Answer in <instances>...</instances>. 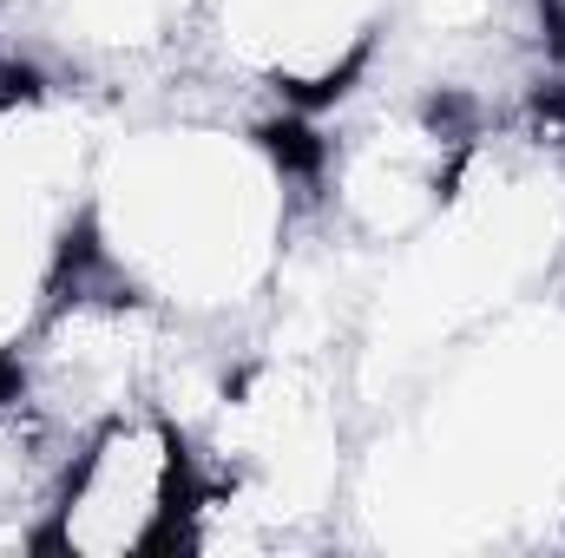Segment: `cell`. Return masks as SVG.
<instances>
[{
  "instance_id": "obj_5",
  "label": "cell",
  "mask_w": 565,
  "mask_h": 558,
  "mask_svg": "<svg viewBox=\"0 0 565 558\" xmlns=\"http://www.w3.org/2000/svg\"><path fill=\"white\" fill-rule=\"evenodd\" d=\"M559 112H565V86H559Z\"/></svg>"
},
{
  "instance_id": "obj_4",
  "label": "cell",
  "mask_w": 565,
  "mask_h": 558,
  "mask_svg": "<svg viewBox=\"0 0 565 558\" xmlns=\"http://www.w3.org/2000/svg\"><path fill=\"white\" fill-rule=\"evenodd\" d=\"M388 7L395 0H204L198 46L211 79L250 112H322L369 73Z\"/></svg>"
},
{
  "instance_id": "obj_2",
  "label": "cell",
  "mask_w": 565,
  "mask_h": 558,
  "mask_svg": "<svg viewBox=\"0 0 565 558\" xmlns=\"http://www.w3.org/2000/svg\"><path fill=\"white\" fill-rule=\"evenodd\" d=\"M184 335L191 322L164 315L151 296H139L132 282H119L79 250L66 282L46 296V309L20 335V348L0 362V375L79 440L99 420L158 401Z\"/></svg>"
},
{
  "instance_id": "obj_1",
  "label": "cell",
  "mask_w": 565,
  "mask_h": 558,
  "mask_svg": "<svg viewBox=\"0 0 565 558\" xmlns=\"http://www.w3.org/2000/svg\"><path fill=\"white\" fill-rule=\"evenodd\" d=\"M302 217V164L277 144L270 112L164 99L145 119H113L79 250L164 315L204 335H244L277 296Z\"/></svg>"
},
{
  "instance_id": "obj_3",
  "label": "cell",
  "mask_w": 565,
  "mask_h": 558,
  "mask_svg": "<svg viewBox=\"0 0 565 558\" xmlns=\"http://www.w3.org/2000/svg\"><path fill=\"white\" fill-rule=\"evenodd\" d=\"M198 513V440L164 401L79 433L33 552L53 558H158L191 546Z\"/></svg>"
}]
</instances>
